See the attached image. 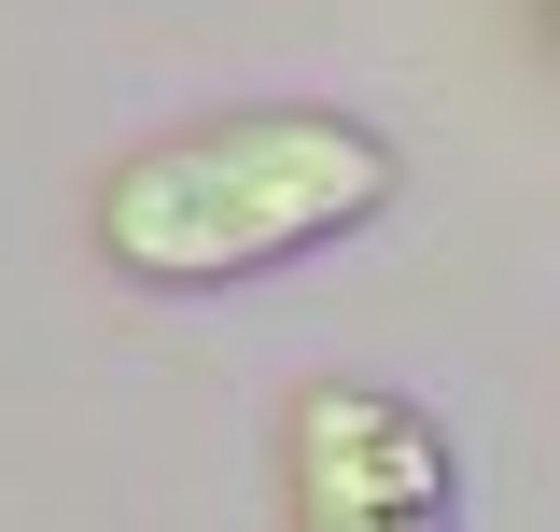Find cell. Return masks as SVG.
Instances as JSON below:
<instances>
[{
    "instance_id": "obj_1",
    "label": "cell",
    "mask_w": 560,
    "mask_h": 532,
    "mask_svg": "<svg viewBox=\"0 0 560 532\" xmlns=\"http://www.w3.org/2000/svg\"><path fill=\"white\" fill-rule=\"evenodd\" d=\"M407 183V154L337 113V99H267V113H210L98 169V253L154 280V294H210V280H267L308 266L323 239L378 224Z\"/></svg>"
},
{
    "instance_id": "obj_2",
    "label": "cell",
    "mask_w": 560,
    "mask_h": 532,
    "mask_svg": "<svg viewBox=\"0 0 560 532\" xmlns=\"http://www.w3.org/2000/svg\"><path fill=\"white\" fill-rule=\"evenodd\" d=\"M280 519L294 532H463V463L393 379H308L280 406Z\"/></svg>"
}]
</instances>
